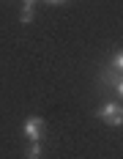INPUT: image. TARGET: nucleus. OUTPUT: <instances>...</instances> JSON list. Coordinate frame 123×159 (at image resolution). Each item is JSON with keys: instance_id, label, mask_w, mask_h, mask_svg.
Returning a JSON list of instances; mask_svg holds the SVG:
<instances>
[{"instance_id": "4", "label": "nucleus", "mask_w": 123, "mask_h": 159, "mask_svg": "<svg viewBox=\"0 0 123 159\" xmlns=\"http://www.w3.org/2000/svg\"><path fill=\"white\" fill-rule=\"evenodd\" d=\"M112 69H115V71H121V74H123V49H118V52L112 55Z\"/></svg>"}, {"instance_id": "2", "label": "nucleus", "mask_w": 123, "mask_h": 159, "mask_svg": "<svg viewBox=\"0 0 123 159\" xmlns=\"http://www.w3.org/2000/svg\"><path fill=\"white\" fill-rule=\"evenodd\" d=\"M22 132H25V137H28L30 143H41V137H44V132H46L44 118H41V115H30V118L22 124Z\"/></svg>"}, {"instance_id": "7", "label": "nucleus", "mask_w": 123, "mask_h": 159, "mask_svg": "<svg viewBox=\"0 0 123 159\" xmlns=\"http://www.w3.org/2000/svg\"><path fill=\"white\" fill-rule=\"evenodd\" d=\"M33 3H36V0H22V6H30V8H33Z\"/></svg>"}, {"instance_id": "3", "label": "nucleus", "mask_w": 123, "mask_h": 159, "mask_svg": "<svg viewBox=\"0 0 123 159\" xmlns=\"http://www.w3.org/2000/svg\"><path fill=\"white\" fill-rule=\"evenodd\" d=\"M25 159H41V143H30V145H28Z\"/></svg>"}, {"instance_id": "1", "label": "nucleus", "mask_w": 123, "mask_h": 159, "mask_svg": "<svg viewBox=\"0 0 123 159\" xmlns=\"http://www.w3.org/2000/svg\"><path fill=\"white\" fill-rule=\"evenodd\" d=\"M99 118L104 124H109V126H123V107L115 104V102H104L99 107Z\"/></svg>"}, {"instance_id": "6", "label": "nucleus", "mask_w": 123, "mask_h": 159, "mask_svg": "<svg viewBox=\"0 0 123 159\" xmlns=\"http://www.w3.org/2000/svg\"><path fill=\"white\" fill-rule=\"evenodd\" d=\"M44 3H52V6H58V3H66V0H44Z\"/></svg>"}, {"instance_id": "5", "label": "nucleus", "mask_w": 123, "mask_h": 159, "mask_svg": "<svg viewBox=\"0 0 123 159\" xmlns=\"http://www.w3.org/2000/svg\"><path fill=\"white\" fill-rule=\"evenodd\" d=\"M33 14H36V11H33L30 6H22V14H19V19H22V22H33Z\"/></svg>"}]
</instances>
